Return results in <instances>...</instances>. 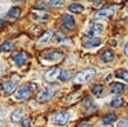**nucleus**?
Returning <instances> with one entry per match:
<instances>
[{"label":"nucleus","instance_id":"obj_1","mask_svg":"<svg viewBox=\"0 0 128 127\" xmlns=\"http://www.w3.org/2000/svg\"><path fill=\"white\" fill-rule=\"evenodd\" d=\"M37 88L36 83H26V84L21 86L17 91H15V99L17 101H24V99H28L29 97L33 94V91Z\"/></svg>","mask_w":128,"mask_h":127},{"label":"nucleus","instance_id":"obj_2","mask_svg":"<svg viewBox=\"0 0 128 127\" xmlns=\"http://www.w3.org/2000/svg\"><path fill=\"white\" fill-rule=\"evenodd\" d=\"M59 87L58 86H50V87H44L43 90H40L36 95V101L37 102H46L48 99H51L56 93H58Z\"/></svg>","mask_w":128,"mask_h":127},{"label":"nucleus","instance_id":"obj_3","mask_svg":"<svg viewBox=\"0 0 128 127\" xmlns=\"http://www.w3.org/2000/svg\"><path fill=\"white\" fill-rule=\"evenodd\" d=\"M95 73H96V72H95L94 68H87V69H84V71L78 72V73L73 77V82L77 83V84H84V83H88L91 79H94Z\"/></svg>","mask_w":128,"mask_h":127},{"label":"nucleus","instance_id":"obj_4","mask_svg":"<svg viewBox=\"0 0 128 127\" xmlns=\"http://www.w3.org/2000/svg\"><path fill=\"white\" fill-rule=\"evenodd\" d=\"M62 58H64V52L58 51V50H50L42 55V61L44 64H55L62 61Z\"/></svg>","mask_w":128,"mask_h":127},{"label":"nucleus","instance_id":"obj_5","mask_svg":"<svg viewBox=\"0 0 128 127\" xmlns=\"http://www.w3.org/2000/svg\"><path fill=\"white\" fill-rule=\"evenodd\" d=\"M117 10H118V6L117 4H112V6H108V7H103L95 14V18H109V17L113 15Z\"/></svg>","mask_w":128,"mask_h":127},{"label":"nucleus","instance_id":"obj_6","mask_svg":"<svg viewBox=\"0 0 128 127\" xmlns=\"http://www.w3.org/2000/svg\"><path fill=\"white\" fill-rule=\"evenodd\" d=\"M102 32H103V25L99 24V22H95V24H92L91 26L88 28L86 36L90 37V39H95V37H98Z\"/></svg>","mask_w":128,"mask_h":127},{"label":"nucleus","instance_id":"obj_7","mask_svg":"<svg viewBox=\"0 0 128 127\" xmlns=\"http://www.w3.org/2000/svg\"><path fill=\"white\" fill-rule=\"evenodd\" d=\"M68 121H69V112H66V110L56 112L55 116H54V123L56 126H65Z\"/></svg>","mask_w":128,"mask_h":127},{"label":"nucleus","instance_id":"obj_8","mask_svg":"<svg viewBox=\"0 0 128 127\" xmlns=\"http://www.w3.org/2000/svg\"><path fill=\"white\" fill-rule=\"evenodd\" d=\"M59 73H61V69L59 68H51L50 71H47L44 73V80L48 82V83H52V82H55V80L58 79Z\"/></svg>","mask_w":128,"mask_h":127},{"label":"nucleus","instance_id":"obj_9","mask_svg":"<svg viewBox=\"0 0 128 127\" xmlns=\"http://www.w3.org/2000/svg\"><path fill=\"white\" fill-rule=\"evenodd\" d=\"M12 61L15 62V65L24 66L26 64V61H28V54L25 51H18L12 55Z\"/></svg>","mask_w":128,"mask_h":127},{"label":"nucleus","instance_id":"obj_10","mask_svg":"<svg viewBox=\"0 0 128 127\" xmlns=\"http://www.w3.org/2000/svg\"><path fill=\"white\" fill-rule=\"evenodd\" d=\"M62 26H64L65 29H68V30L74 29V26H76V21H74V18H73L72 15H69V14L64 15V17H62Z\"/></svg>","mask_w":128,"mask_h":127},{"label":"nucleus","instance_id":"obj_11","mask_svg":"<svg viewBox=\"0 0 128 127\" xmlns=\"http://www.w3.org/2000/svg\"><path fill=\"white\" fill-rule=\"evenodd\" d=\"M114 57H116V55H114V51H113V50H110V48H106V50H103V51L100 52V61L105 62V64L113 62Z\"/></svg>","mask_w":128,"mask_h":127},{"label":"nucleus","instance_id":"obj_12","mask_svg":"<svg viewBox=\"0 0 128 127\" xmlns=\"http://www.w3.org/2000/svg\"><path fill=\"white\" fill-rule=\"evenodd\" d=\"M52 35H54V33L51 32V30H46V32L43 33L42 36H40L39 40H37V44H39V46H44V44H48V43H50V40L52 39Z\"/></svg>","mask_w":128,"mask_h":127},{"label":"nucleus","instance_id":"obj_13","mask_svg":"<svg viewBox=\"0 0 128 127\" xmlns=\"http://www.w3.org/2000/svg\"><path fill=\"white\" fill-rule=\"evenodd\" d=\"M32 18H33L34 21L40 22V24H44V22L50 21V15L46 14L44 11H42V13H33V14H32Z\"/></svg>","mask_w":128,"mask_h":127},{"label":"nucleus","instance_id":"obj_14","mask_svg":"<svg viewBox=\"0 0 128 127\" xmlns=\"http://www.w3.org/2000/svg\"><path fill=\"white\" fill-rule=\"evenodd\" d=\"M2 90H3L4 94L10 95V94H12L15 90H17V84H15L14 82H6V83H3V86H2Z\"/></svg>","mask_w":128,"mask_h":127},{"label":"nucleus","instance_id":"obj_15","mask_svg":"<svg viewBox=\"0 0 128 127\" xmlns=\"http://www.w3.org/2000/svg\"><path fill=\"white\" fill-rule=\"evenodd\" d=\"M83 108H84V110H86L87 113H92V112H95V110H96V105H95V102L92 101V99H90V98L84 99Z\"/></svg>","mask_w":128,"mask_h":127},{"label":"nucleus","instance_id":"obj_16","mask_svg":"<svg viewBox=\"0 0 128 127\" xmlns=\"http://www.w3.org/2000/svg\"><path fill=\"white\" fill-rule=\"evenodd\" d=\"M110 91L113 94H121L125 91V84L124 83H120V82H114L110 84Z\"/></svg>","mask_w":128,"mask_h":127},{"label":"nucleus","instance_id":"obj_17","mask_svg":"<svg viewBox=\"0 0 128 127\" xmlns=\"http://www.w3.org/2000/svg\"><path fill=\"white\" fill-rule=\"evenodd\" d=\"M100 44H102V40H100L99 37H95V39H91V40L86 41V43H84V47H86V48H96Z\"/></svg>","mask_w":128,"mask_h":127},{"label":"nucleus","instance_id":"obj_18","mask_svg":"<svg viewBox=\"0 0 128 127\" xmlns=\"http://www.w3.org/2000/svg\"><path fill=\"white\" fill-rule=\"evenodd\" d=\"M7 17H8L10 19H17L21 17V8L20 7H11L8 10V13H7Z\"/></svg>","mask_w":128,"mask_h":127},{"label":"nucleus","instance_id":"obj_19","mask_svg":"<svg viewBox=\"0 0 128 127\" xmlns=\"http://www.w3.org/2000/svg\"><path fill=\"white\" fill-rule=\"evenodd\" d=\"M22 116H24V108L15 109L14 112L11 113V121H14V123H18V121L22 119Z\"/></svg>","mask_w":128,"mask_h":127},{"label":"nucleus","instance_id":"obj_20","mask_svg":"<svg viewBox=\"0 0 128 127\" xmlns=\"http://www.w3.org/2000/svg\"><path fill=\"white\" fill-rule=\"evenodd\" d=\"M105 86L103 84H95L94 87H92V94H94L95 97H102L103 94H105Z\"/></svg>","mask_w":128,"mask_h":127},{"label":"nucleus","instance_id":"obj_21","mask_svg":"<svg viewBox=\"0 0 128 127\" xmlns=\"http://www.w3.org/2000/svg\"><path fill=\"white\" fill-rule=\"evenodd\" d=\"M14 48H15V46H14L12 41H4V43L0 46V51L2 52H10V51H12Z\"/></svg>","mask_w":128,"mask_h":127},{"label":"nucleus","instance_id":"obj_22","mask_svg":"<svg viewBox=\"0 0 128 127\" xmlns=\"http://www.w3.org/2000/svg\"><path fill=\"white\" fill-rule=\"evenodd\" d=\"M117 120V115L113 112L110 113H106L105 116H103V123L105 124H110V123H114V121Z\"/></svg>","mask_w":128,"mask_h":127},{"label":"nucleus","instance_id":"obj_23","mask_svg":"<svg viewBox=\"0 0 128 127\" xmlns=\"http://www.w3.org/2000/svg\"><path fill=\"white\" fill-rule=\"evenodd\" d=\"M68 10H69L70 13H83V11H84V6L83 4H78V3H73V4H70L69 7H68Z\"/></svg>","mask_w":128,"mask_h":127},{"label":"nucleus","instance_id":"obj_24","mask_svg":"<svg viewBox=\"0 0 128 127\" xmlns=\"http://www.w3.org/2000/svg\"><path fill=\"white\" fill-rule=\"evenodd\" d=\"M122 105H124V98H122V97L117 95L110 101V106H113V108H120V106H122Z\"/></svg>","mask_w":128,"mask_h":127},{"label":"nucleus","instance_id":"obj_25","mask_svg":"<svg viewBox=\"0 0 128 127\" xmlns=\"http://www.w3.org/2000/svg\"><path fill=\"white\" fill-rule=\"evenodd\" d=\"M116 76L120 77V79H122L124 82H127V80H128V72H127V69H125V68L118 69V71L116 72Z\"/></svg>","mask_w":128,"mask_h":127},{"label":"nucleus","instance_id":"obj_26","mask_svg":"<svg viewBox=\"0 0 128 127\" xmlns=\"http://www.w3.org/2000/svg\"><path fill=\"white\" fill-rule=\"evenodd\" d=\"M65 4V0H50L48 2V6L52 8H59Z\"/></svg>","mask_w":128,"mask_h":127},{"label":"nucleus","instance_id":"obj_27","mask_svg":"<svg viewBox=\"0 0 128 127\" xmlns=\"http://www.w3.org/2000/svg\"><path fill=\"white\" fill-rule=\"evenodd\" d=\"M69 76H70V73H69V71H62L61 69V73H59V76H58V80H61V82H66L68 79H69Z\"/></svg>","mask_w":128,"mask_h":127},{"label":"nucleus","instance_id":"obj_28","mask_svg":"<svg viewBox=\"0 0 128 127\" xmlns=\"http://www.w3.org/2000/svg\"><path fill=\"white\" fill-rule=\"evenodd\" d=\"M21 127H32V120L29 117H25V119H21Z\"/></svg>","mask_w":128,"mask_h":127},{"label":"nucleus","instance_id":"obj_29","mask_svg":"<svg viewBox=\"0 0 128 127\" xmlns=\"http://www.w3.org/2000/svg\"><path fill=\"white\" fill-rule=\"evenodd\" d=\"M52 37H54V40H55L56 43H59V41L65 40V35H64V33H61V32H56L55 35H52Z\"/></svg>","mask_w":128,"mask_h":127},{"label":"nucleus","instance_id":"obj_30","mask_svg":"<svg viewBox=\"0 0 128 127\" xmlns=\"http://www.w3.org/2000/svg\"><path fill=\"white\" fill-rule=\"evenodd\" d=\"M114 127H128V121L125 119H121V120H118L114 124Z\"/></svg>","mask_w":128,"mask_h":127},{"label":"nucleus","instance_id":"obj_31","mask_svg":"<svg viewBox=\"0 0 128 127\" xmlns=\"http://www.w3.org/2000/svg\"><path fill=\"white\" fill-rule=\"evenodd\" d=\"M92 4H94V7H100V6H103V0H92Z\"/></svg>","mask_w":128,"mask_h":127},{"label":"nucleus","instance_id":"obj_32","mask_svg":"<svg viewBox=\"0 0 128 127\" xmlns=\"http://www.w3.org/2000/svg\"><path fill=\"white\" fill-rule=\"evenodd\" d=\"M36 8H42V10L44 11V10H46V6L43 4V3H37V4H36Z\"/></svg>","mask_w":128,"mask_h":127},{"label":"nucleus","instance_id":"obj_33","mask_svg":"<svg viewBox=\"0 0 128 127\" xmlns=\"http://www.w3.org/2000/svg\"><path fill=\"white\" fill-rule=\"evenodd\" d=\"M77 127H92V126H91V124H88V123H84V121H83V123H80Z\"/></svg>","mask_w":128,"mask_h":127},{"label":"nucleus","instance_id":"obj_34","mask_svg":"<svg viewBox=\"0 0 128 127\" xmlns=\"http://www.w3.org/2000/svg\"><path fill=\"white\" fill-rule=\"evenodd\" d=\"M3 26H4V19H3V18H0V29H2Z\"/></svg>","mask_w":128,"mask_h":127},{"label":"nucleus","instance_id":"obj_35","mask_svg":"<svg viewBox=\"0 0 128 127\" xmlns=\"http://www.w3.org/2000/svg\"><path fill=\"white\" fill-rule=\"evenodd\" d=\"M124 55H128V47L127 46L124 47Z\"/></svg>","mask_w":128,"mask_h":127},{"label":"nucleus","instance_id":"obj_36","mask_svg":"<svg viewBox=\"0 0 128 127\" xmlns=\"http://www.w3.org/2000/svg\"><path fill=\"white\" fill-rule=\"evenodd\" d=\"M2 72H3V66H0V73H2Z\"/></svg>","mask_w":128,"mask_h":127},{"label":"nucleus","instance_id":"obj_37","mask_svg":"<svg viewBox=\"0 0 128 127\" xmlns=\"http://www.w3.org/2000/svg\"><path fill=\"white\" fill-rule=\"evenodd\" d=\"M14 2H24V0H14Z\"/></svg>","mask_w":128,"mask_h":127},{"label":"nucleus","instance_id":"obj_38","mask_svg":"<svg viewBox=\"0 0 128 127\" xmlns=\"http://www.w3.org/2000/svg\"><path fill=\"white\" fill-rule=\"evenodd\" d=\"M0 88H2V84H0Z\"/></svg>","mask_w":128,"mask_h":127},{"label":"nucleus","instance_id":"obj_39","mask_svg":"<svg viewBox=\"0 0 128 127\" xmlns=\"http://www.w3.org/2000/svg\"><path fill=\"white\" fill-rule=\"evenodd\" d=\"M0 10H2V8H0Z\"/></svg>","mask_w":128,"mask_h":127}]
</instances>
